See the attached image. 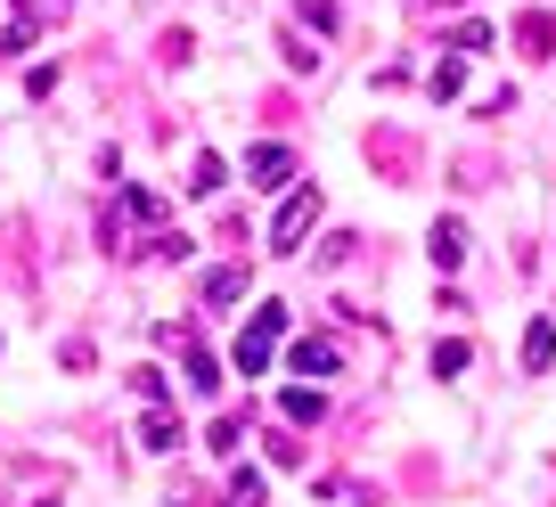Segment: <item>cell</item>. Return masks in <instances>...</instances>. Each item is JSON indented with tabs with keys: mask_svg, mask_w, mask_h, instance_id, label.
Segmentation results:
<instances>
[{
	"mask_svg": "<svg viewBox=\"0 0 556 507\" xmlns=\"http://www.w3.org/2000/svg\"><path fill=\"white\" fill-rule=\"evenodd\" d=\"M278 409H287V426H319V418H328V402H319L312 385H295V393H278Z\"/></svg>",
	"mask_w": 556,
	"mask_h": 507,
	"instance_id": "obj_9",
	"label": "cell"
},
{
	"mask_svg": "<svg viewBox=\"0 0 556 507\" xmlns=\"http://www.w3.org/2000/svg\"><path fill=\"white\" fill-rule=\"evenodd\" d=\"M409 9H417V17H434V9H458V0H409Z\"/></svg>",
	"mask_w": 556,
	"mask_h": 507,
	"instance_id": "obj_18",
	"label": "cell"
},
{
	"mask_svg": "<svg viewBox=\"0 0 556 507\" xmlns=\"http://www.w3.org/2000/svg\"><path fill=\"white\" fill-rule=\"evenodd\" d=\"M238 295H245V263H229V270L205 279V303H238Z\"/></svg>",
	"mask_w": 556,
	"mask_h": 507,
	"instance_id": "obj_12",
	"label": "cell"
},
{
	"mask_svg": "<svg viewBox=\"0 0 556 507\" xmlns=\"http://www.w3.org/2000/svg\"><path fill=\"white\" fill-rule=\"evenodd\" d=\"M336 360H344V352H336L328 335H303L295 344V377H336Z\"/></svg>",
	"mask_w": 556,
	"mask_h": 507,
	"instance_id": "obj_6",
	"label": "cell"
},
{
	"mask_svg": "<svg viewBox=\"0 0 556 507\" xmlns=\"http://www.w3.org/2000/svg\"><path fill=\"white\" fill-rule=\"evenodd\" d=\"M222 180H229V164H222V156H197V164H189V197H213Z\"/></svg>",
	"mask_w": 556,
	"mask_h": 507,
	"instance_id": "obj_11",
	"label": "cell"
},
{
	"mask_svg": "<svg viewBox=\"0 0 556 507\" xmlns=\"http://www.w3.org/2000/svg\"><path fill=\"white\" fill-rule=\"evenodd\" d=\"M295 17H303V25H312V34H336V0H303Z\"/></svg>",
	"mask_w": 556,
	"mask_h": 507,
	"instance_id": "obj_15",
	"label": "cell"
},
{
	"mask_svg": "<svg viewBox=\"0 0 556 507\" xmlns=\"http://www.w3.org/2000/svg\"><path fill=\"white\" fill-rule=\"evenodd\" d=\"M451 50H458V58H475V50H491V25H458V34H451Z\"/></svg>",
	"mask_w": 556,
	"mask_h": 507,
	"instance_id": "obj_16",
	"label": "cell"
},
{
	"mask_svg": "<svg viewBox=\"0 0 556 507\" xmlns=\"http://www.w3.org/2000/svg\"><path fill=\"white\" fill-rule=\"evenodd\" d=\"M516 41H523V58H548V50H556V17H523Z\"/></svg>",
	"mask_w": 556,
	"mask_h": 507,
	"instance_id": "obj_10",
	"label": "cell"
},
{
	"mask_svg": "<svg viewBox=\"0 0 556 507\" xmlns=\"http://www.w3.org/2000/svg\"><path fill=\"white\" fill-rule=\"evenodd\" d=\"M312 221H319V189L303 180V189L287 197V205H278V221H270V245H278V254H295V238H303Z\"/></svg>",
	"mask_w": 556,
	"mask_h": 507,
	"instance_id": "obj_2",
	"label": "cell"
},
{
	"mask_svg": "<svg viewBox=\"0 0 556 507\" xmlns=\"http://www.w3.org/2000/svg\"><path fill=\"white\" fill-rule=\"evenodd\" d=\"M548 360H556V328H548V319H532V328H523V377H540Z\"/></svg>",
	"mask_w": 556,
	"mask_h": 507,
	"instance_id": "obj_8",
	"label": "cell"
},
{
	"mask_svg": "<svg viewBox=\"0 0 556 507\" xmlns=\"http://www.w3.org/2000/svg\"><path fill=\"white\" fill-rule=\"evenodd\" d=\"M426 254H434V270H458V263H467V221H434Z\"/></svg>",
	"mask_w": 556,
	"mask_h": 507,
	"instance_id": "obj_5",
	"label": "cell"
},
{
	"mask_svg": "<svg viewBox=\"0 0 556 507\" xmlns=\"http://www.w3.org/2000/svg\"><path fill=\"white\" fill-rule=\"evenodd\" d=\"M426 90H434V99H458V90H467V66H458V58H442V66L426 74Z\"/></svg>",
	"mask_w": 556,
	"mask_h": 507,
	"instance_id": "obj_13",
	"label": "cell"
},
{
	"mask_svg": "<svg viewBox=\"0 0 556 507\" xmlns=\"http://www.w3.org/2000/svg\"><path fill=\"white\" fill-rule=\"evenodd\" d=\"M278 328H287V303H262V312L245 319V335H238V352H229V368H238V377H262V368H270Z\"/></svg>",
	"mask_w": 556,
	"mask_h": 507,
	"instance_id": "obj_1",
	"label": "cell"
},
{
	"mask_svg": "<svg viewBox=\"0 0 556 507\" xmlns=\"http://www.w3.org/2000/svg\"><path fill=\"white\" fill-rule=\"evenodd\" d=\"M458 368H467V344H458V335H451V344H434V377H458Z\"/></svg>",
	"mask_w": 556,
	"mask_h": 507,
	"instance_id": "obj_17",
	"label": "cell"
},
{
	"mask_svg": "<svg viewBox=\"0 0 556 507\" xmlns=\"http://www.w3.org/2000/svg\"><path fill=\"white\" fill-rule=\"evenodd\" d=\"M287 173H295V156H287V148H254V156H245V180H262V189H278Z\"/></svg>",
	"mask_w": 556,
	"mask_h": 507,
	"instance_id": "obj_7",
	"label": "cell"
},
{
	"mask_svg": "<svg viewBox=\"0 0 556 507\" xmlns=\"http://www.w3.org/2000/svg\"><path fill=\"white\" fill-rule=\"evenodd\" d=\"M368 164H377L384 180H409L417 173V140L409 131H368Z\"/></svg>",
	"mask_w": 556,
	"mask_h": 507,
	"instance_id": "obj_3",
	"label": "cell"
},
{
	"mask_svg": "<svg viewBox=\"0 0 556 507\" xmlns=\"http://www.w3.org/2000/svg\"><path fill=\"white\" fill-rule=\"evenodd\" d=\"M238 442H245V418H238V409H229V418H213V434H205V451H238Z\"/></svg>",
	"mask_w": 556,
	"mask_h": 507,
	"instance_id": "obj_14",
	"label": "cell"
},
{
	"mask_svg": "<svg viewBox=\"0 0 556 507\" xmlns=\"http://www.w3.org/2000/svg\"><path fill=\"white\" fill-rule=\"evenodd\" d=\"M139 442H148V451H180V409L173 402H148V418H139Z\"/></svg>",
	"mask_w": 556,
	"mask_h": 507,
	"instance_id": "obj_4",
	"label": "cell"
}]
</instances>
